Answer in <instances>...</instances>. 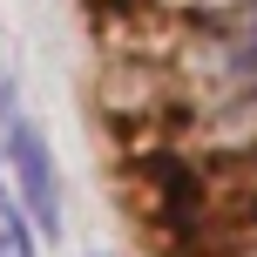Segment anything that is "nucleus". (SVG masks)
Masks as SVG:
<instances>
[{"instance_id":"1","label":"nucleus","mask_w":257,"mask_h":257,"mask_svg":"<svg viewBox=\"0 0 257 257\" xmlns=\"http://www.w3.org/2000/svg\"><path fill=\"white\" fill-rule=\"evenodd\" d=\"M0 163L14 169V196H21L27 223H34L41 237H54V230H61V176H54L48 136H41L27 115H14L7 128H0Z\"/></svg>"},{"instance_id":"2","label":"nucleus","mask_w":257,"mask_h":257,"mask_svg":"<svg viewBox=\"0 0 257 257\" xmlns=\"http://www.w3.org/2000/svg\"><path fill=\"white\" fill-rule=\"evenodd\" d=\"M217 61L230 68L237 88L257 95V0H237V7L217 21Z\"/></svg>"},{"instance_id":"3","label":"nucleus","mask_w":257,"mask_h":257,"mask_svg":"<svg viewBox=\"0 0 257 257\" xmlns=\"http://www.w3.org/2000/svg\"><path fill=\"white\" fill-rule=\"evenodd\" d=\"M0 257H41V244H34V223H27L21 196L7 190V169H0Z\"/></svg>"},{"instance_id":"4","label":"nucleus","mask_w":257,"mask_h":257,"mask_svg":"<svg viewBox=\"0 0 257 257\" xmlns=\"http://www.w3.org/2000/svg\"><path fill=\"white\" fill-rule=\"evenodd\" d=\"M14 115H21V102H14V81H7V75H0V128H7Z\"/></svg>"},{"instance_id":"5","label":"nucleus","mask_w":257,"mask_h":257,"mask_svg":"<svg viewBox=\"0 0 257 257\" xmlns=\"http://www.w3.org/2000/svg\"><path fill=\"white\" fill-rule=\"evenodd\" d=\"M95 257H102V250H95Z\"/></svg>"}]
</instances>
